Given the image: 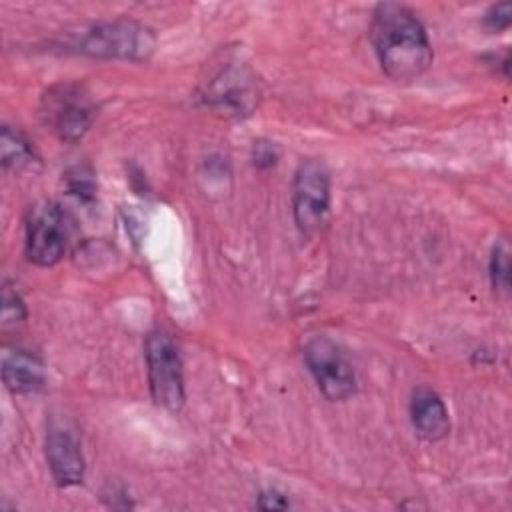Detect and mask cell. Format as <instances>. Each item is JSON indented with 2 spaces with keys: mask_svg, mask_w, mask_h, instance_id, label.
I'll use <instances>...</instances> for the list:
<instances>
[{
  "mask_svg": "<svg viewBox=\"0 0 512 512\" xmlns=\"http://www.w3.org/2000/svg\"><path fill=\"white\" fill-rule=\"evenodd\" d=\"M370 40L382 70L392 80H414L432 64L434 54L426 28L402 4L382 2L374 8Z\"/></svg>",
  "mask_w": 512,
  "mask_h": 512,
  "instance_id": "obj_1",
  "label": "cell"
},
{
  "mask_svg": "<svg viewBox=\"0 0 512 512\" xmlns=\"http://www.w3.org/2000/svg\"><path fill=\"white\" fill-rule=\"evenodd\" d=\"M72 48L92 58L148 60L156 48L154 32L132 20L98 22L72 40Z\"/></svg>",
  "mask_w": 512,
  "mask_h": 512,
  "instance_id": "obj_2",
  "label": "cell"
},
{
  "mask_svg": "<svg viewBox=\"0 0 512 512\" xmlns=\"http://www.w3.org/2000/svg\"><path fill=\"white\" fill-rule=\"evenodd\" d=\"M146 370L154 402L170 412L184 406V374L176 342L166 332L146 338Z\"/></svg>",
  "mask_w": 512,
  "mask_h": 512,
  "instance_id": "obj_3",
  "label": "cell"
},
{
  "mask_svg": "<svg viewBox=\"0 0 512 512\" xmlns=\"http://www.w3.org/2000/svg\"><path fill=\"white\" fill-rule=\"evenodd\" d=\"M330 210V174L318 160L298 166L292 182L294 222L304 234H314L326 222Z\"/></svg>",
  "mask_w": 512,
  "mask_h": 512,
  "instance_id": "obj_4",
  "label": "cell"
},
{
  "mask_svg": "<svg viewBox=\"0 0 512 512\" xmlns=\"http://www.w3.org/2000/svg\"><path fill=\"white\" fill-rule=\"evenodd\" d=\"M302 354L320 392L328 400H346L354 394L356 378L352 366L330 338L312 336L304 344Z\"/></svg>",
  "mask_w": 512,
  "mask_h": 512,
  "instance_id": "obj_5",
  "label": "cell"
},
{
  "mask_svg": "<svg viewBox=\"0 0 512 512\" xmlns=\"http://www.w3.org/2000/svg\"><path fill=\"white\" fill-rule=\"evenodd\" d=\"M94 104L78 86H58L44 96V116L52 130L66 142L84 136L94 120Z\"/></svg>",
  "mask_w": 512,
  "mask_h": 512,
  "instance_id": "obj_6",
  "label": "cell"
},
{
  "mask_svg": "<svg viewBox=\"0 0 512 512\" xmlns=\"http://www.w3.org/2000/svg\"><path fill=\"white\" fill-rule=\"evenodd\" d=\"M66 250V226L60 206H36L26 224V254L36 266H54Z\"/></svg>",
  "mask_w": 512,
  "mask_h": 512,
  "instance_id": "obj_7",
  "label": "cell"
},
{
  "mask_svg": "<svg viewBox=\"0 0 512 512\" xmlns=\"http://www.w3.org/2000/svg\"><path fill=\"white\" fill-rule=\"evenodd\" d=\"M46 460L52 478L58 486H76L84 478V454L76 434L62 426L52 424L46 436Z\"/></svg>",
  "mask_w": 512,
  "mask_h": 512,
  "instance_id": "obj_8",
  "label": "cell"
},
{
  "mask_svg": "<svg viewBox=\"0 0 512 512\" xmlns=\"http://www.w3.org/2000/svg\"><path fill=\"white\" fill-rule=\"evenodd\" d=\"M410 416L416 432L430 442L442 440L450 430L448 410L442 398L430 388H418L410 402Z\"/></svg>",
  "mask_w": 512,
  "mask_h": 512,
  "instance_id": "obj_9",
  "label": "cell"
},
{
  "mask_svg": "<svg viewBox=\"0 0 512 512\" xmlns=\"http://www.w3.org/2000/svg\"><path fill=\"white\" fill-rule=\"evenodd\" d=\"M2 380L14 394H32L44 384V366L28 350H6L2 356Z\"/></svg>",
  "mask_w": 512,
  "mask_h": 512,
  "instance_id": "obj_10",
  "label": "cell"
},
{
  "mask_svg": "<svg viewBox=\"0 0 512 512\" xmlns=\"http://www.w3.org/2000/svg\"><path fill=\"white\" fill-rule=\"evenodd\" d=\"M0 156L4 168H22L34 160V150L22 132L12 130L10 126H2L0 136Z\"/></svg>",
  "mask_w": 512,
  "mask_h": 512,
  "instance_id": "obj_11",
  "label": "cell"
},
{
  "mask_svg": "<svg viewBox=\"0 0 512 512\" xmlns=\"http://www.w3.org/2000/svg\"><path fill=\"white\" fill-rule=\"evenodd\" d=\"M490 278L496 290L506 292L510 288V248L506 240H500L490 256Z\"/></svg>",
  "mask_w": 512,
  "mask_h": 512,
  "instance_id": "obj_12",
  "label": "cell"
},
{
  "mask_svg": "<svg viewBox=\"0 0 512 512\" xmlns=\"http://www.w3.org/2000/svg\"><path fill=\"white\" fill-rule=\"evenodd\" d=\"M26 318V306L16 290L8 284L2 288V326L18 324Z\"/></svg>",
  "mask_w": 512,
  "mask_h": 512,
  "instance_id": "obj_13",
  "label": "cell"
},
{
  "mask_svg": "<svg viewBox=\"0 0 512 512\" xmlns=\"http://www.w3.org/2000/svg\"><path fill=\"white\" fill-rule=\"evenodd\" d=\"M512 22V4L510 2H500L488 8V12L484 14V26L492 32H500L506 30Z\"/></svg>",
  "mask_w": 512,
  "mask_h": 512,
  "instance_id": "obj_14",
  "label": "cell"
},
{
  "mask_svg": "<svg viewBox=\"0 0 512 512\" xmlns=\"http://www.w3.org/2000/svg\"><path fill=\"white\" fill-rule=\"evenodd\" d=\"M68 188L72 194H76L78 198L82 200H90L94 198V192H96V184H94V178L90 172H84L82 168L76 170V174H72L68 178Z\"/></svg>",
  "mask_w": 512,
  "mask_h": 512,
  "instance_id": "obj_15",
  "label": "cell"
},
{
  "mask_svg": "<svg viewBox=\"0 0 512 512\" xmlns=\"http://www.w3.org/2000/svg\"><path fill=\"white\" fill-rule=\"evenodd\" d=\"M252 158L258 168H268L276 162V148L270 142H256Z\"/></svg>",
  "mask_w": 512,
  "mask_h": 512,
  "instance_id": "obj_16",
  "label": "cell"
},
{
  "mask_svg": "<svg viewBox=\"0 0 512 512\" xmlns=\"http://www.w3.org/2000/svg\"><path fill=\"white\" fill-rule=\"evenodd\" d=\"M290 504L284 498V494L276 490H266L258 496V508L260 510H286Z\"/></svg>",
  "mask_w": 512,
  "mask_h": 512,
  "instance_id": "obj_17",
  "label": "cell"
}]
</instances>
